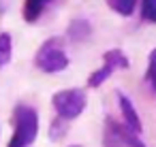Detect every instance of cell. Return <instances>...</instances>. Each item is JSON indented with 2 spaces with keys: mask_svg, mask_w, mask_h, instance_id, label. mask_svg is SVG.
<instances>
[{
  "mask_svg": "<svg viewBox=\"0 0 156 147\" xmlns=\"http://www.w3.org/2000/svg\"><path fill=\"white\" fill-rule=\"evenodd\" d=\"M107 5L118 13V15H130L135 11V5H137V0H107Z\"/></svg>",
  "mask_w": 156,
  "mask_h": 147,
  "instance_id": "9c48e42d",
  "label": "cell"
},
{
  "mask_svg": "<svg viewBox=\"0 0 156 147\" xmlns=\"http://www.w3.org/2000/svg\"><path fill=\"white\" fill-rule=\"evenodd\" d=\"M71 147H79V145H71Z\"/></svg>",
  "mask_w": 156,
  "mask_h": 147,
  "instance_id": "4fadbf2b",
  "label": "cell"
},
{
  "mask_svg": "<svg viewBox=\"0 0 156 147\" xmlns=\"http://www.w3.org/2000/svg\"><path fill=\"white\" fill-rule=\"evenodd\" d=\"M11 53H13V43H11V36L7 32L0 34V68L7 66L11 62Z\"/></svg>",
  "mask_w": 156,
  "mask_h": 147,
  "instance_id": "52a82bcc",
  "label": "cell"
},
{
  "mask_svg": "<svg viewBox=\"0 0 156 147\" xmlns=\"http://www.w3.org/2000/svg\"><path fill=\"white\" fill-rule=\"evenodd\" d=\"M34 66L43 73H60L69 66V56L62 49L60 39H49L41 45L34 58Z\"/></svg>",
  "mask_w": 156,
  "mask_h": 147,
  "instance_id": "7a4b0ae2",
  "label": "cell"
},
{
  "mask_svg": "<svg viewBox=\"0 0 156 147\" xmlns=\"http://www.w3.org/2000/svg\"><path fill=\"white\" fill-rule=\"evenodd\" d=\"M115 96H118V102H120L122 115H124V119H126V126H128V128H133V130L139 134V132L143 130V126H141V119H139V115H137V111H135V107H133L130 98H128L124 92H115Z\"/></svg>",
  "mask_w": 156,
  "mask_h": 147,
  "instance_id": "277c9868",
  "label": "cell"
},
{
  "mask_svg": "<svg viewBox=\"0 0 156 147\" xmlns=\"http://www.w3.org/2000/svg\"><path fill=\"white\" fill-rule=\"evenodd\" d=\"M103 60L105 62H109V64H113L115 68H128V58L124 56V51L122 49H109L105 56H103Z\"/></svg>",
  "mask_w": 156,
  "mask_h": 147,
  "instance_id": "ba28073f",
  "label": "cell"
},
{
  "mask_svg": "<svg viewBox=\"0 0 156 147\" xmlns=\"http://www.w3.org/2000/svg\"><path fill=\"white\" fill-rule=\"evenodd\" d=\"M154 85H156V83H154Z\"/></svg>",
  "mask_w": 156,
  "mask_h": 147,
  "instance_id": "5bb4252c",
  "label": "cell"
},
{
  "mask_svg": "<svg viewBox=\"0 0 156 147\" xmlns=\"http://www.w3.org/2000/svg\"><path fill=\"white\" fill-rule=\"evenodd\" d=\"M118 130H120V136L124 138V145L126 147H145L141 141H139V136H137V132L133 130V128H124V126H118Z\"/></svg>",
  "mask_w": 156,
  "mask_h": 147,
  "instance_id": "30bf717a",
  "label": "cell"
},
{
  "mask_svg": "<svg viewBox=\"0 0 156 147\" xmlns=\"http://www.w3.org/2000/svg\"><path fill=\"white\" fill-rule=\"evenodd\" d=\"M113 70H118V68H115L113 64L105 62V64H103L98 70H94V73L90 75V79H88V85H90V87H98V85H103V83H105V81L111 77V73H113Z\"/></svg>",
  "mask_w": 156,
  "mask_h": 147,
  "instance_id": "8992f818",
  "label": "cell"
},
{
  "mask_svg": "<svg viewBox=\"0 0 156 147\" xmlns=\"http://www.w3.org/2000/svg\"><path fill=\"white\" fill-rule=\"evenodd\" d=\"M51 104L62 119H75L86 109V94L81 90H60L54 94Z\"/></svg>",
  "mask_w": 156,
  "mask_h": 147,
  "instance_id": "3957f363",
  "label": "cell"
},
{
  "mask_svg": "<svg viewBox=\"0 0 156 147\" xmlns=\"http://www.w3.org/2000/svg\"><path fill=\"white\" fill-rule=\"evenodd\" d=\"M147 79L156 83V49L150 53V60H147Z\"/></svg>",
  "mask_w": 156,
  "mask_h": 147,
  "instance_id": "7c38bea8",
  "label": "cell"
},
{
  "mask_svg": "<svg viewBox=\"0 0 156 147\" xmlns=\"http://www.w3.org/2000/svg\"><path fill=\"white\" fill-rule=\"evenodd\" d=\"M143 19L156 24V0H143V7H141Z\"/></svg>",
  "mask_w": 156,
  "mask_h": 147,
  "instance_id": "8fae6325",
  "label": "cell"
},
{
  "mask_svg": "<svg viewBox=\"0 0 156 147\" xmlns=\"http://www.w3.org/2000/svg\"><path fill=\"white\" fill-rule=\"evenodd\" d=\"M49 2L51 0H26L24 2V19L26 22H37Z\"/></svg>",
  "mask_w": 156,
  "mask_h": 147,
  "instance_id": "5b68a950",
  "label": "cell"
},
{
  "mask_svg": "<svg viewBox=\"0 0 156 147\" xmlns=\"http://www.w3.org/2000/svg\"><path fill=\"white\" fill-rule=\"evenodd\" d=\"M15 117V132L13 138L9 143V147H28L34 143L37 134H39V115L32 107L20 104L13 111Z\"/></svg>",
  "mask_w": 156,
  "mask_h": 147,
  "instance_id": "6da1fadb",
  "label": "cell"
}]
</instances>
